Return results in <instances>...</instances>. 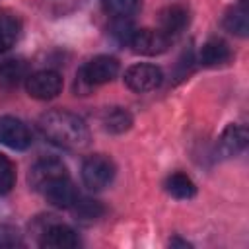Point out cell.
<instances>
[{"mask_svg":"<svg viewBox=\"0 0 249 249\" xmlns=\"http://www.w3.org/2000/svg\"><path fill=\"white\" fill-rule=\"evenodd\" d=\"M39 128L47 140L64 150H84L89 144V128L78 115L54 109L39 119Z\"/></svg>","mask_w":249,"mask_h":249,"instance_id":"1","label":"cell"},{"mask_svg":"<svg viewBox=\"0 0 249 249\" xmlns=\"http://www.w3.org/2000/svg\"><path fill=\"white\" fill-rule=\"evenodd\" d=\"M117 74H119V60L115 56H109V54L93 56L91 60H88L78 70L74 89H76V93L86 95L95 86H101V84L111 82Z\"/></svg>","mask_w":249,"mask_h":249,"instance_id":"2","label":"cell"},{"mask_svg":"<svg viewBox=\"0 0 249 249\" xmlns=\"http://www.w3.org/2000/svg\"><path fill=\"white\" fill-rule=\"evenodd\" d=\"M115 177V163L103 154H93L82 163V181L89 191L105 189Z\"/></svg>","mask_w":249,"mask_h":249,"instance_id":"3","label":"cell"},{"mask_svg":"<svg viewBox=\"0 0 249 249\" xmlns=\"http://www.w3.org/2000/svg\"><path fill=\"white\" fill-rule=\"evenodd\" d=\"M163 72L156 64H134L124 72V84L136 93H146L160 88Z\"/></svg>","mask_w":249,"mask_h":249,"instance_id":"4","label":"cell"},{"mask_svg":"<svg viewBox=\"0 0 249 249\" xmlns=\"http://www.w3.org/2000/svg\"><path fill=\"white\" fill-rule=\"evenodd\" d=\"M128 45L132 47L134 53L138 54H146V56H156L167 51L169 47V37L160 31V29H134Z\"/></svg>","mask_w":249,"mask_h":249,"instance_id":"5","label":"cell"},{"mask_svg":"<svg viewBox=\"0 0 249 249\" xmlns=\"http://www.w3.org/2000/svg\"><path fill=\"white\" fill-rule=\"evenodd\" d=\"M25 89L35 99H53L62 89V78L54 70H39L25 78Z\"/></svg>","mask_w":249,"mask_h":249,"instance_id":"6","label":"cell"},{"mask_svg":"<svg viewBox=\"0 0 249 249\" xmlns=\"http://www.w3.org/2000/svg\"><path fill=\"white\" fill-rule=\"evenodd\" d=\"M68 175V169L66 165L56 160V158H43L39 161H35L29 169V185L35 189V191H43L47 185H51L53 181L60 179V177H66Z\"/></svg>","mask_w":249,"mask_h":249,"instance_id":"7","label":"cell"},{"mask_svg":"<svg viewBox=\"0 0 249 249\" xmlns=\"http://www.w3.org/2000/svg\"><path fill=\"white\" fill-rule=\"evenodd\" d=\"M0 144L12 150H25L31 146V132L19 119L0 117Z\"/></svg>","mask_w":249,"mask_h":249,"instance_id":"8","label":"cell"},{"mask_svg":"<svg viewBox=\"0 0 249 249\" xmlns=\"http://www.w3.org/2000/svg\"><path fill=\"white\" fill-rule=\"evenodd\" d=\"M41 247L47 249H74L80 245L78 233L64 224H49L41 230Z\"/></svg>","mask_w":249,"mask_h":249,"instance_id":"9","label":"cell"},{"mask_svg":"<svg viewBox=\"0 0 249 249\" xmlns=\"http://www.w3.org/2000/svg\"><path fill=\"white\" fill-rule=\"evenodd\" d=\"M245 146H247V128L237 123H230L218 138V150L224 158H235L245 150Z\"/></svg>","mask_w":249,"mask_h":249,"instance_id":"10","label":"cell"},{"mask_svg":"<svg viewBox=\"0 0 249 249\" xmlns=\"http://www.w3.org/2000/svg\"><path fill=\"white\" fill-rule=\"evenodd\" d=\"M41 193L53 206H58V208H70L74 204V200L78 198V191H76V187L68 175L53 181Z\"/></svg>","mask_w":249,"mask_h":249,"instance_id":"11","label":"cell"},{"mask_svg":"<svg viewBox=\"0 0 249 249\" xmlns=\"http://www.w3.org/2000/svg\"><path fill=\"white\" fill-rule=\"evenodd\" d=\"M189 23V10L173 4L160 12V31H163L167 37L179 35Z\"/></svg>","mask_w":249,"mask_h":249,"instance_id":"12","label":"cell"},{"mask_svg":"<svg viewBox=\"0 0 249 249\" xmlns=\"http://www.w3.org/2000/svg\"><path fill=\"white\" fill-rule=\"evenodd\" d=\"M231 58V49L226 41L222 39H208L202 49H200V54H198V60L202 66H208V68H216V66H222L226 62H230Z\"/></svg>","mask_w":249,"mask_h":249,"instance_id":"13","label":"cell"},{"mask_svg":"<svg viewBox=\"0 0 249 249\" xmlns=\"http://www.w3.org/2000/svg\"><path fill=\"white\" fill-rule=\"evenodd\" d=\"M27 78V62L23 58H8L0 62V88H16Z\"/></svg>","mask_w":249,"mask_h":249,"instance_id":"14","label":"cell"},{"mask_svg":"<svg viewBox=\"0 0 249 249\" xmlns=\"http://www.w3.org/2000/svg\"><path fill=\"white\" fill-rule=\"evenodd\" d=\"M101 124L111 134H123L132 126V115L123 107H109L101 115Z\"/></svg>","mask_w":249,"mask_h":249,"instance_id":"15","label":"cell"},{"mask_svg":"<svg viewBox=\"0 0 249 249\" xmlns=\"http://www.w3.org/2000/svg\"><path fill=\"white\" fill-rule=\"evenodd\" d=\"M224 27L230 33H235L239 37H245L249 33V12H247V4L243 0H241V4H237L226 12Z\"/></svg>","mask_w":249,"mask_h":249,"instance_id":"16","label":"cell"},{"mask_svg":"<svg viewBox=\"0 0 249 249\" xmlns=\"http://www.w3.org/2000/svg\"><path fill=\"white\" fill-rule=\"evenodd\" d=\"M165 191L171 196H175V198L187 200V198H193L196 195V185L193 183V179L189 175H185V173H173L165 181Z\"/></svg>","mask_w":249,"mask_h":249,"instance_id":"17","label":"cell"},{"mask_svg":"<svg viewBox=\"0 0 249 249\" xmlns=\"http://www.w3.org/2000/svg\"><path fill=\"white\" fill-rule=\"evenodd\" d=\"M70 210L74 212L76 220L84 222V224H89L93 220H97L101 214H103V206L101 202L93 200V198H86V196H80L74 200V204L70 206Z\"/></svg>","mask_w":249,"mask_h":249,"instance_id":"18","label":"cell"},{"mask_svg":"<svg viewBox=\"0 0 249 249\" xmlns=\"http://www.w3.org/2000/svg\"><path fill=\"white\" fill-rule=\"evenodd\" d=\"M19 35V21L14 16H0V53L8 51Z\"/></svg>","mask_w":249,"mask_h":249,"instance_id":"19","label":"cell"},{"mask_svg":"<svg viewBox=\"0 0 249 249\" xmlns=\"http://www.w3.org/2000/svg\"><path fill=\"white\" fill-rule=\"evenodd\" d=\"M103 8L115 18H128L140 8V0H103Z\"/></svg>","mask_w":249,"mask_h":249,"instance_id":"20","label":"cell"},{"mask_svg":"<svg viewBox=\"0 0 249 249\" xmlns=\"http://www.w3.org/2000/svg\"><path fill=\"white\" fill-rule=\"evenodd\" d=\"M14 183H16V167L4 154H0V195L10 193Z\"/></svg>","mask_w":249,"mask_h":249,"instance_id":"21","label":"cell"},{"mask_svg":"<svg viewBox=\"0 0 249 249\" xmlns=\"http://www.w3.org/2000/svg\"><path fill=\"white\" fill-rule=\"evenodd\" d=\"M23 245L21 233L12 226H0V247H18Z\"/></svg>","mask_w":249,"mask_h":249,"instance_id":"22","label":"cell"},{"mask_svg":"<svg viewBox=\"0 0 249 249\" xmlns=\"http://www.w3.org/2000/svg\"><path fill=\"white\" fill-rule=\"evenodd\" d=\"M169 245H171V247H191L187 241H183V239H179V237H173V239L169 241Z\"/></svg>","mask_w":249,"mask_h":249,"instance_id":"23","label":"cell"}]
</instances>
